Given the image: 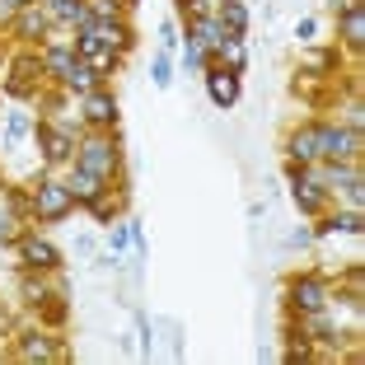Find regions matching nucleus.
Returning <instances> with one entry per match:
<instances>
[{
	"label": "nucleus",
	"instance_id": "obj_29",
	"mask_svg": "<svg viewBox=\"0 0 365 365\" xmlns=\"http://www.w3.org/2000/svg\"><path fill=\"white\" fill-rule=\"evenodd\" d=\"M160 43H164V52H173V47H178V24H164V29H160Z\"/></svg>",
	"mask_w": 365,
	"mask_h": 365
},
{
	"label": "nucleus",
	"instance_id": "obj_13",
	"mask_svg": "<svg viewBox=\"0 0 365 365\" xmlns=\"http://www.w3.org/2000/svg\"><path fill=\"white\" fill-rule=\"evenodd\" d=\"M286 160H300V164L319 160V131H314V122H304V127H295L286 136Z\"/></svg>",
	"mask_w": 365,
	"mask_h": 365
},
{
	"label": "nucleus",
	"instance_id": "obj_21",
	"mask_svg": "<svg viewBox=\"0 0 365 365\" xmlns=\"http://www.w3.org/2000/svg\"><path fill=\"white\" fill-rule=\"evenodd\" d=\"M337 66H342V56L328 47V52H309L300 61V76H337Z\"/></svg>",
	"mask_w": 365,
	"mask_h": 365
},
{
	"label": "nucleus",
	"instance_id": "obj_12",
	"mask_svg": "<svg viewBox=\"0 0 365 365\" xmlns=\"http://www.w3.org/2000/svg\"><path fill=\"white\" fill-rule=\"evenodd\" d=\"M43 10L56 24H71V29H89L94 14H89V0H43Z\"/></svg>",
	"mask_w": 365,
	"mask_h": 365
},
{
	"label": "nucleus",
	"instance_id": "obj_24",
	"mask_svg": "<svg viewBox=\"0 0 365 365\" xmlns=\"http://www.w3.org/2000/svg\"><path fill=\"white\" fill-rule=\"evenodd\" d=\"M182 66H192V71L211 66V56H206V47L197 43V38H187V43H182Z\"/></svg>",
	"mask_w": 365,
	"mask_h": 365
},
{
	"label": "nucleus",
	"instance_id": "obj_30",
	"mask_svg": "<svg viewBox=\"0 0 365 365\" xmlns=\"http://www.w3.org/2000/svg\"><path fill=\"white\" fill-rule=\"evenodd\" d=\"M127 235H131V248H136V253H145V235H140L136 220H127Z\"/></svg>",
	"mask_w": 365,
	"mask_h": 365
},
{
	"label": "nucleus",
	"instance_id": "obj_28",
	"mask_svg": "<svg viewBox=\"0 0 365 365\" xmlns=\"http://www.w3.org/2000/svg\"><path fill=\"white\" fill-rule=\"evenodd\" d=\"M127 244H131V235H127V220H122V225L113 220V230H108V248L118 253V248H127Z\"/></svg>",
	"mask_w": 365,
	"mask_h": 365
},
{
	"label": "nucleus",
	"instance_id": "obj_26",
	"mask_svg": "<svg viewBox=\"0 0 365 365\" xmlns=\"http://www.w3.org/2000/svg\"><path fill=\"white\" fill-rule=\"evenodd\" d=\"M24 136H33V118L29 113H10V145H19Z\"/></svg>",
	"mask_w": 365,
	"mask_h": 365
},
{
	"label": "nucleus",
	"instance_id": "obj_34",
	"mask_svg": "<svg viewBox=\"0 0 365 365\" xmlns=\"http://www.w3.org/2000/svg\"><path fill=\"white\" fill-rule=\"evenodd\" d=\"M220 10V0H192V14H215Z\"/></svg>",
	"mask_w": 365,
	"mask_h": 365
},
{
	"label": "nucleus",
	"instance_id": "obj_23",
	"mask_svg": "<svg viewBox=\"0 0 365 365\" xmlns=\"http://www.w3.org/2000/svg\"><path fill=\"white\" fill-rule=\"evenodd\" d=\"M150 80H155V89H169V85H173V61H169V52H160V56H155Z\"/></svg>",
	"mask_w": 365,
	"mask_h": 365
},
{
	"label": "nucleus",
	"instance_id": "obj_20",
	"mask_svg": "<svg viewBox=\"0 0 365 365\" xmlns=\"http://www.w3.org/2000/svg\"><path fill=\"white\" fill-rule=\"evenodd\" d=\"M122 206H127V192H118V197H113V192H98L94 202H89V215H94L98 225H113Z\"/></svg>",
	"mask_w": 365,
	"mask_h": 365
},
{
	"label": "nucleus",
	"instance_id": "obj_16",
	"mask_svg": "<svg viewBox=\"0 0 365 365\" xmlns=\"http://www.w3.org/2000/svg\"><path fill=\"white\" fill-rule=\"evenodd\" d=\"M98 85H103V80H98V71L85 61V56H76V61H71V71L61 76V89H71V94H80V98H85L89 89H98Z\"/></svg>",
	"mask_w": 365,
	"mask_h": 365
},
{
	"label": "nucleus",
	"instance_id": "obj_32",
	"mask_svg": "<svg viewBox=\"0 0 365 365\" xmlns=\"http://www.w3.org/2000/svg\"><path fill=\"white\" fill-rule=\"evenodd\" d=\"M304 169H309V164H300V160H286V178H290V182H300V178H304Z\"/></svg>",
	"mask_w": 365,
	"mask_h": 365
},
{
	"label": "nucleus",
	"instance_id": "obj_8",
	"mask_svg": "<svg viewBox=\"0 0 365 365\" xmlns=\"http://www.w3.org/2000/svg\"><path fill=\"white\" fill-rule=\"evenodd\" d=\"M206 94H211L215 108H230V103L239 98V76L230 71V66L211 61V66H206Z\"/></svg>",
	"mask_w": 365,
	"mask_h": 365
},
{
	"label": "nucleus",
	"instance_id": "obj_33",
	"mask_svg": "<svg viewBox=\"0 0 365 365\" xmlns=\"http://www.w3.org/2000/svg\"><path fill=\"white\" fill-rule=\"evenodd\" d=\"M286 244H290V248H304V244H314V230H295V235H290Z\"/></svg>",
	"mask_w": 365,
	"mask_h": 365
},
{
	"label": "nucleus",
	"instance_id": "obj_22",
	"mask_svg": "<svg viewBox=\"0 0 365 365\" xmlns=\"http://www.w3.org/2000/svg\"><path fill=\"white\" fill-rule=\"evenodd\" d=\"M56 290H61V286H47V281H33V277H24V300H29V304H38V309H43V304L52 300Z\"/></svg>",
	"mask_w": 365,
	"mask_h": 365
},
{
	"label": "nucleus",
	"instance_id": "obj_5",
	"mask_svg": "<svg viewBox=\"0 0 365 365\" xmlns=\"http://www.w3.org/2000/svg\"><path fill=\"white\" fill-rule=\"evenodd\" d=\"M19 258H24V267H29V272H56V267H61L56 244H47L43 235H29V230L19 235Z\"/></svg>",
	"mask_w": 365,
	"mask_h": 365
},
{
	"label": "nucleus",
	"instance_id": "obj_18",
	"mask_svg": "<svg viewBox=\"0 0 365 365\" xmlns=\"http://www.w3.org/2000/svg\"><path fill=\"white\" fill-rule=\"evenodd\" d=\"M215 19H220V29H225L230 38H244V33H248V5H244V0H220Z\"/></svg>",
	"mask_w": 365,
	"mask_h": 365
},
{
	"label": "nucleus",
	"instance_id": "obj_15",
	"mask_svg": "<svg viewBox=\"0 0 365 365\" xmlns=\"http://www.w3.org/2000/svg\"><path fill=\"white\" fill-rule=\"evenodd\" d=\"M61 356V342L52 333H24L19 337V361H56Z\"/></svg>",
	"mask_w": 365,
	"mask_h": 365
},
{
	"label": "nucleus",
	"instance_id": "obj_27",
	"mask_svg": "<svg viewBox=\"0 0 365 365\" xmlns=\"http://www.w3.org/2000/svg\"><path fill=\"white\" fill-rule=\"evenodd\" d=\"M43 319H47V323H61V319H66V300H61V290H56L52 300L43 304Z\"/></svg>",
	"mask_w": 365,
	"mask_h": 365
},
{
	"label": "nucleus",
	"instance_id": "obj_2",
	"mask_svg": "<svg viewBox=\"0 0 365 365\" xmlns=\"http://www.w3.org/2000/svg\"><path fill=\"white\" fill-rule=\"evenodd\" d=\"M33 215L43 220V225H61V220H71L76 215V197H71V187H66V178H38L33 182Z\"/></svg>",
	"mask_w": 365,
	"mask_h": 365
},
{
	"label": "nucleus",
	"instance_id": "obj_6",
	"mask_svg": "<svg viewBox=\"0 0 365 365\" xmlns=\"http://www.w3.org/2000/svg\"><path fill=\"white\" fill-rule=\"evenodd\" d=\"M80 118L89 122V127L94 131H113L118 127V98H113V89H89L85 94V113H80Z\"/></svg>",
	"mask_w": 365,
	"mask_h": 365
},
{
	"label": "nucleus",
	"instance_id": "obj_10",
	"mask_svg": "<svg viewBox=\"0 0 365 365\" xmlns=\"http://www.w3.org/2000/svg\"><path fill=\"white\" fill-rule=\"evenodd\" d=\"M187 38H197V43L206 47V56H220V47H225L230 33L220 29L215 14H192V19H187Z\"/></svg>",
	"mask_w": 365,
	"mask_h": 365
},
{
	"label": "nucleus",
	"instance_id": "obj_17",
	"mask_svg": "<svg viewBox=\"0 0 365 365\" xmlns=\"http://www.w3.org/2000/svg\"><path fill=\"white\" fill-rule=\"evenodd\" d=\"M94 33L103 38V47H113V52H131V47H136V29H131L127 19H108V24H94Z\"/></svg>",
	"mask_w": 365,
	"mask_h": 365
},
{
	"label": "nucleus",
	"instance_id": "obj_9",
	"mask_svg": "<svg viewBox=\"0 0 365 365\" xmlns=\"http://www.w3.org/2000/svg\"><path fill=\"white\" fill-rule=\"evenodd\" d=\"M290 202H295L300 215H319L323 206H328V187H323L319 178H309V169H304L300 182H290Z\"/></svg>",
	"mask_w": 365,
	"mask_h": 365
},
{
	"label": "nucleus",
	"instance_id": "obj_31",
	"mask_svg": "<svg viewBox=\"0 0 365 365\" xmlns=\"http://www.w3.org/2000/svg\"><path fill=\"white\" fill-rule=\"evenodd\" d=\"M314 29H319L314 19H300V24H295V38H300V43H309V38H314Z\"/></svg>",
	"mask_w": 365,
	"mask_h": 365
},
{
	"label": "nucleus",
	"instance_id": "obj_3",
	"mask_svg": "<svg viewBox=\"0 0 365 365\" xmlns=\"http://www.w3.org/2000/svg\"><path fill=\"white\" fill-rule=\"evenodd\" d=\"M333 300V286L319 277V272H304V277H290L286 286V309L290 314H314V309H328Z\"/></svg>",
	"mask_w": 365,
	"mask_h": 365
},
{
	"label": "nucleus",
	"instance_id": "obj_35",
	"mask_svg": "<svg viewBox=\"0 0 365 365\" xmlns=\"http://www.w3.org/2000/svg\"><path fill=\"white\" fill-rule=\"evenodd\" d=\"M173 10H178V19H192V0H173Z\"/></svg>",
	"mask_w": 365,
	"mask_h": 365
},
{
	"label": "nucleus",
	"instance_id": "obj_36",
	"mask_svg": "<svg viewBox=\"0 0 365 365\" xmlns=\"http://www.w3.org/2000/svg\"><path fill=\"white\" fill-rule=\"evenodd\" d=\"M14 10H29V5H43V0H10Z\"/></svg>",
	"mask_w": 365,
	"mask_h": 365
},
{
	"label": "nucleus",
	"instance_id": "obj_7",
	"mask_svg": "<svg viewBox=\"0 0 365 365\" xmlns=\"http://www.w3.org/2000/svg\"><path fill=\"white\" fill-rule=\"evenodd\" d=\"M33 136H38V145H43V160L47 164H71V160H76V136H66L61 127L38 122V127H33Z\"/></svg>",
	"mask_w": 365,
	"mask_h": 365
},
{
	"label": "nucleus",
	"instance_id": "obj_19",
	"mask_svg": "<svg viewBox=\"0 0 365 365\" xmlns=\"http://www.w3.org/2000/svg\"><path fill=\"white\" fill-rule=\"evenodd\" d=\"M337 33H342L346 47H361L365 43V10H361V5H346V10L337 14Z\"/></svg>",
	"mask_w": 365,
	"mask_h": 365
},
{
	"label": "nucleus",
	"instance_id": "obj_25",
	"mask_svg": "<svg viewBox=\"0 0 365 365\" xmlns=\"http://www.w3.org/2000/svg\"><path fill=\"white\" fill-rule=\"evenodd\" d=\"M333 230H342V235H361V230H365L361 211H356V206H351V211H337L333 215Z\"/></svg>",
	"mask_w": 365,
	"mask_h": 365
},
{
	"label": "nucleus",
	"instance_id": "obj_4",
	"mask_svg": "<svg viewBox=\"0 0 365 365\" xmlns=\"http://www.w3.org/2000/svg\"><path fill=\"white\" fill-rule=\"evenodd\" d=\"M319 131V160H361V131L342 122H314Z\"/></svg>",
	"mask_w": 365,
	"mask_h": 365
},
{
	"label": "nucleus",
	"instance_id": "obj_11",
	"mask_svg": "<svg viewBox=\"0 0 365 365\" xmlns=\"http://www.w3.org/2000/svg\"><path fill=\"white\" fill-rule=\"evenodd\" d=\"M66 187H71V197H76V206H89L98 192H108V182L98 178V173L80 169V164H71V173H66Z\"/></svg>",
	"mask_w": 365,
	"mask_h": 365
},
{
	"label": "nucleus",
	"instance_id": "obj_1",
	"mask_svg": "<svg viewBox=\"0 0 365 365\" xmlns=\"http://www.w3.org/2000/svg\"><path fill=\"white\" fill-rule=\"evenodd\" d=\"M71 164L98 173L103 182H113V178H122V145L108 136V131H89V136L76 145V160H71Z\"/></svg>",
	"mask_w": 365,
	"mask_h": 365
},
{
	"label": "nucleus",
	"instance_id": "obj_14",
	"mask_svg": "<svg viewBox=\"0 0 365 365\" xmlns=\"http://www.w3.org/2000/svg\"><path fill=\"white\" fill-rule=\"evenodd\" d=\"M10 24H14V33H19V43H38L47 33V24H52V14H47L43 5H29V10H19Z\"/></svg>",
	"mask_w": 365,
	"mask_h": 365
}]
</instances>
